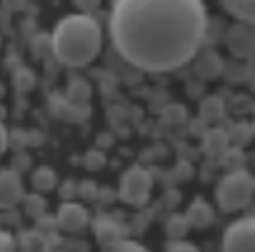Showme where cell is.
<instances>
[{
    "label": "cell",
    "mask_w": 255,
    "mask_h": 252,
    "mask_svg": "<svg viewBox=\"0 0 255 252\" xmlns=\"http://www.w3.org/2000/svg\"><path fill=\"white\" fill-rule=\"evenodd\" d=\"M208 33L203 0H115L110 40L118 55L143 73H173L190 63Z\"/></svg>",
    "instance_id": "1"
},
{
    "label": "cell",
    "mask_w": 255,
    "mask_h": 252,
    "mask_svg": "<svg viewBox=\"0 0 255 252\" xmlns=\"http://www.w3.org/2000/svg\"><path fill=\"white\" fill-rule=\"evenodd\" d=\"M103 48L100 23L90 13H75L58 20L50 35V50L55 60L65 68L90 65Z\"/></svg>",
    "instance_id": "2"
},
{
    "label": "cell",
    "mask_w": 255,
    "mask_h": 252,
    "mask_svg": "<svg viewBox=\"0 0 255 252\" xmlns=\"http://www.w3.org/2000/svg\"><path fill=\"white\" fill-rule=\"evenodd\" d=\"M253 195H255V180L245 168L228 170L215 187V200L223 212H238L248 207L253 202Z\"/></svg>",
    "instance_id": "3"
},
{
    "label": "cell",
    "mask_w": 255,
    "mask_h": 252,
    "mask_svg": "<svg viewBox=\"0 0 255 252\" xmlns=\"http://www.w3.org/2000/svg\"><path fill=\"white\" fill-rule=\"evenodd\" d=\"M150 190H153V175L135 165L130 170H125L120 175V185H118V197L125 202V205H133V207H140L145 205V200L150 197Z\"/></svg>",
    "instance_id": "4"
},
{
    "label": "cell",
    "mask_w": 255,
    "mask_h": 252,
    "mask_svg": "<svg viewBox=\"0 0 255 252\" xmlns=\"http://www.w3.org/2000/svg\"><path fill=\"white\" fill-rule=\"evenodd\" d=\"M255 247V220L240 217L235 222L228 225V230L223 232V250L228 252H250Z\"/></svg>",
    "instance_id": "5"
},
{
    "label": "cell",
    "mask_w": 255,
    "mask_h": 252,
    "mask_svg": "<svg viewBox=\"0 0 255 252\" xmlns=\"http://www.w3.org/2000/svg\"><path fill=\"white\" fill-rule=\"evenodd\" d=\"M225 45L230 50V55L235 58H253V48H255V33H253V23L238 20L233 28H228L225 33Z\"/></svg>",
    "instance_id": "6"
},
{
    "label": "cell",
    "mask_w": 255,
    "mask_h": 252,
    "mask_svg": "<svg viewBox=\"0 0 255 252\" xmlns=\"http://www.w3.org/2000/svg\"><path fill=\"white\" fill-rule=\"evenodd\" d=\"M55 225L63 232L78 235V232H83L90 225V215H88L85 205L73 202V200H63V205L58 207V215H55Z\"/></svg>",
    "instance_id": "7"
},
{
    "label": "cell",
    "mask_w": 255,
    "mask_h": 252,
    "mask_svg": "<svg viewBox=\"0 0 255 252\" xmlns=\"http://www.w3.org/2000/svg\"><path fill=\"white\" fill-rule=\"evenodd\" d=\"M25 195L18 170H0V210H13Z\"/></svg>",
    "instance_id": "8"
},
{
    "label": "cell",
    "mask_w": 255,
    "mask_h": 252,
    "mask_svg": "<svg viewBox=\"0 0 255 252\" xmlns=\"http://www.w3.org/2000/svg\"><path fill=\"white\" fill-rule=\"evenodd\" d=\"M93 232H95V240H98L103 247H108V250H110L120 237H125L123 225H120L115 217H110V215L95 217V220H93Z\"/></svg>",
    "instance_id": "9"
},
{
    "label": "cell",
    "mask_w": 255,
    "mask_h": 252,
    "mask_svg": "<svg viewBox=\"0 0 255 252\" xmlns=\"http://www.w3.org/2000/svg\"><path fill=\"white\" fill-rule=\"evenodd\" d=\"M50 110H53L55 117H60V120H65V122H83V120L90 115V107H88V105H75V102H70L65 95H53Z\"/></svg>",
    "instance_id": "10"
},
{
    "label": "cell",
    "mask_w": 255,
    "mask_h": 252,
    "mask_svg": "<svg viewBox=\"0 0 255 252\" xmlns=\"http://www.w3.org/2000/svg\"><path fill=\"white\" fill-rule=\"evenodd\" d=\"M185 220L190 227H210L215 222V210L203 200V197H195L185 212Z\"/></svg>",
    "instance_id": "11"
},
{
    "label": "cell",
    "mask_w": 255,
    "mask_h": 252,
    "mask_svg": "<svg viewBox=\"0 0 255 252\" xmlns=\"http://www.w3.org/2000/svg\"><path fill=\"white\" fill-rule=\"evenodd\" d=\"M200 140H203V153L208 155V158H218L228 145H230V140H228V133L223 130V128H205V133L200 135Z\"/></svg>",
    "instance_id": "12"
},
{
    "label": "cell",
    "mask_w": 255,
    "mask_h": 252,
    "mask_svg": "<svg viewBox=\"0 0 255 252\" xmlns=\"http://www.w3.org/2000/svg\"><path fill=\"white\" fill-rule=\"evenodd\" d=\"M195 70H198V75H200V78H205V80H213V78L223 75V70H225V63H223V58H220L215 50H205V53H200V55H198Z\"/></svg>",
    "instance_id": "13"
},
{
    "label": "cell",
    "mask_w": 255,
    "mask_h": 252,
    "mask_svg": "<svg viewBox=\"0 0 255 252\" xmlns=\"http://www.w3.org/2000/svg\"><path fill=\"white\" fill-rule=\"evenodd\" d=\"M220 5L235 20H245V23L255 20V0H220Z\"/></svg>",
    "instance_id": "14"
},
{
    "label": "cell",
    "mask_w": 255,
    "mask_h": 252,
    "mask_svg": "<svg viewBox=\"0 0 255 252\" xmlns=\"http://www.w3.org/2000/svg\"><path fill=\"white\" fill-rule=\"evenodd\" d=\"M200 117H203L205 122H218V120H223V117H225V102H223V97H218V95L203 97V100H200Z\"/></svg>",
    "instance_id": "15"
},
{
    "label": "cell",
    "mask_w": 255,
    "mask_h": 252,
    "mask_svg": "<svg viewBox=\"0 0 255 252\" xmlns=\"http://www.w3.org/2000/svg\"><path fill=\"white\" fill-rule=\"evenodd\" d=\"M90 95H93L90 83H88V80H80V78L70 80V85H68V90H65V97H68L70 102H75V105H88V102H90Z\"/></svg>",
    "instance_id": "16"
},
{
    "label": "cell",
    "mask_w": 255,
    "mask_h": 252,
    "mask_svg": "<svg viewBox=\"0 0 255 252\" xmlns=\"http://www.w3.org/2000/svg\"><path fill=\"white\" fill-rule=\"evenodd\" d=\"M218 160H220V168L228 172V170H240L243 165H245V153H243V148H238V145H228L220 155H218Z\"/></svg>",
    "instance_id": "17"
},
{
    "label": "cell",
    "mask_w": 255,
    "mask_h": 252,
    "mask_svg": "<svg viewBox=\"0 0 255 252\" xmlns=\"http://www.w3.org/2000/svg\"><path fill=\"white\" fill-rule=\"evenodd\" d=\"M30 182H33V187H35L38 192H50V190H55L58 175H55V170H53V168L43 165V168H38V170L33 172Z\"/></svg>",
    "instance_id": "18"
},
{
    "label": "cell",
    "mask_w": 255,
    "mask_h": 252,
    "mask_svg": "<svg viewBox=\"0 0 255 252\" xmlns=\"http://www.w3.org/2000/svg\"><path fill=\"white\" fill-rule=\"evenodd\" d=\"M225 133H228V140H230V145L245 148V145L253 140V125H250V122H233V125H230V128H228Z\"/></svg>",
    "instance_id": "19"
},
{
    "label": "cell",
    "mask_w": 255,
    "mask_h": 252,
    "mask_svg": "<svg viewBox=\"0 0 255 252\" xmlns=\"http://www.w3.org/2000/svg\"><path fill=\"white\" fill-rule=\"evenodd\" d=\"M18 242H20V247H23V250H45V247H48V242H50V237L35 227V230L20 232V235H18Z\"/></svg>",
    "instance_id": "20"
},
{
    "label": "cell",
    "mask_w": 255,
    "mask_h": 252,
    "mask_svg": "<svg viewBox=\"0 0 255 252\" xmlns=\"http://www.w3.org/2000/svg\"><path fill=\"white\" fill-rule=\"evenodd\" d=\"M188 230H190V225H188L185 215H180V212H173V215L165 220V235H168V240H173V237H185Z\"/></svg>",
    "instance_id": "21"
},
{
    "label": "cell",
    "mask_w": 255,
    "mask_h": 252,
    "mask_svg": "<svg viewBox=\"0 0 255 252\" xmlns=\"http://www.w3.org/2000/svg\"><path fill=\"white\" fill-rule=\"evenodd\" d=\"M23 210H25V215L28 217H40L43 212H48V202H45V197H40L38 192L35 195H23Z\"/></svg>",
    "instance_id": "22"
},
{
    "label": "cell",
    "mask_w": 255,
    "mask_h": 252,
    "mask_svg": "<svg viewBox=\"0 0 255 252\" xmlns=\"http://www.w3.org/2000/svg\"><path fill=\"white\" fill-rule=\"evenodd\" d=\"M13 83H15V87L20 92H28V90L35 87V73L30 68H18L15 75H13Z\"/></svg>",
    "instance_id": "23"
},
{
    "label": "cell",
    "mask_w": 255,
    "mask_h": 252,
    "mask_svg": "<svg viewBox=\"0 0 255 252\" xmlns=\"http://www.w3.org/2000/svg\"><path fill=\"white\" fill-rule=\"evenodd\" d=\"M75 195H78L80 200H85V202H95V197H98V185H95L93 180H85V182L75 185Z\"/></svg>",
    "instance_id": "24"
},
{
    "label": "cell",
    "mask_w": 255,
    "mask_h": 252,
    "mask_svg": "<svg viewBox=\"0 0 255 252\" xmlns=\"http://www.w3.org/2000/svg\"><path fill=\"white\" fill-rule=\"evenodd\" d=\"M170 125H180V122H185V117H188V110L183 107V105H170L168 110H165V115H163Z\"/></svg>",
    "instance_id": "25"
},
{
    "label": "cell",
    "mask_w": 255,
    "mask_h": 252,
    "mask_svg": "<svg viewBox=\"0 0 255 252\" xmlns=\"http://www.w3.org/2000/svg\"><path fill=\"white\" fill-rule=\"evenodd\" d=\"M165 250L168 252H195L198 247L193 242H185V237H173L170 242H165Z\"/></svg>",
    "instance_id": "26"
},
{
    "label": "cell",
    "mask_w": 255,
    "mask_h": 252,
    "mask_svg": "<svg viewBox=\"0 0 255 252\" xmlns=\"http://www.w3.org/2000/svg\"><path fill=\"white\" fill-rule=\"evenodd\" d=\"M103 165H105V155H103L100 150L85 153V168H88V170H100Z\"/></svg>",
    "instance_id": "27"
},
{
    "label": "cell",
    "mask_w": 255,
    "mask_h": 252,
    "mask_svg": "<svg viewBox=\"0 0 255 252\" xmlns=\"http://www.w3.org/2000/svg\"><path fill=\"white\" fill-rule=\"evenodd\" d=\"M110 250H120V252H125V250H133V252H143L145 247L143 245H138V242H133V240H125V237H120Z\"/></svg>",
    "instance_id": "28"
},
{
    "label": "cell",
    "mask_w": 255,
    "mask_h": 252,
    "mask_svg": "<svg viewBox=\"0 0 255 252\" xmlns=\"http://www.w3.org/2000/svg\"><path fill=\"white\" fill-rule=\"evenodd\" d=\"M15 247V237L8 230H0V252H10Z\"/></svg>",
    "instance_id": "29"
},
{
    "label": "cell",
    "mask_w": 255,
    "mask_h": 252,
    "mask_svg": "<svg viewBox=\"0 0 255 252\" xmlns=\"http://www.w3.org/2000/svg\"><path fill=\"white\" fill-rule=\"evenodd\" d=\"M75 5L80 8V13H95L100 8V0H75Z\"/></svg>",
    "instance_id": "30"
},
{
    "label": "cell",
    "mask_w": 255,
    "mask_h": 252,
    "mask_svg": "<svg viewBox=\"0 0 255 252\" xmlns=\"http://www.w3.org/2000/svg\"><path fill=\"white\" fill-rule=\"evenodd\" d=\"M60 197H63V200H73V197H75V185H73V180H65V185L60 187Z\"/></svg>",
    "instance_id": "31"
},
{
    "label": "cell",
    "mask_w": 255,
    "mask_h": 252,
    "mask_svg": "<svg viewBox=\"0 0 255 252\" xmlns=\"http://www.w3.org/2000/svg\"><path fill=\"white\" fill-rule=\"evenodd\" d=\"M193 175V168H190V163H178V168H175V177H190Z\"/></svg>",
    "instance_id": "32"
},
{
    "label": "cell",
    "mask_w": 255,
    "mask_h": 252,
    "mask_svg": "<svg viewBox=\"0 0 255 252\" xmlns=\"http://www.w3.org/2000/svg\"><path fill=\"white\" fill-rule=\"evenodd\" d=\"M8 148H10V145H8V130H5V125L0 122V155H5Z\"/></svg>",
    "instance_id": "33"
},
{
    "label": "cell",
    "mask_w": 255,
    "mask_h": 252,
    "mask_svg": "<svg viewBox=\"0 0 255 252\" xmlns=\"http://www.w3.org/2000/svg\"><path fill=\"white\" fill-rule=\"evenodd\" d=\"M28 168H30V158H28V155H18V158H15V168H13V170H18V172H20V170H28Z\"/></svg>",
    "instance_id": "34"
},
{
    "label": "cell",
    "mask_w": 255,
    "mask_h": 252,
    "mask_svg": "<svg viewBox=\"0 0 255 252\" xmlns=\"http://www.w3.org/2000/svg\"><path fill=\"white\" fill-rule=\"evenodd\" d=\"M98 145H100V148H110V145H113V138H110V135H100V138H98Z\"/></svg>",
    "instance_id": "35"
},
{
    "label": "cell",
    "mask_w": 255,
    "mask_h": 252,
    "mask_svg": "<svg viewBox=\"0 0 255 252\" xmlns=\"http://www.w3.org/2000/svg\"><path fill=\"white\" fill-rule=\"evenodd\" d=\"M23 3H18V0H8V8H13V10H18Z\"/></svg>",
    "instance_id": "36"
}]
</instances>
